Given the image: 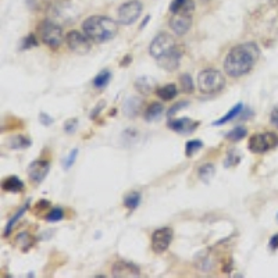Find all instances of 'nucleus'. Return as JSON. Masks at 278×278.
<instances>
[{"mask_svg": "<svg viewBox=\"0 0 278 278\" xmlns=\"http://www.w3.org/2000/svg\"><path fill=\"white\" fill-rule=\"evenodd\" d=\"M177 87H175V84H167V85H164V87H160L156 91V95L158 96V99H162L164 102H170L173 101L174 97L177 96Z\"/></svg>", "mask_w": 278, "mask_h": 278, "instance_id": "21", "label": "nucleus"}, {"mask_svg": "<svg viewBox=\"0 0 278 278\" xmlns=\"http://www.w3.org/2000/svg\"><path fill=\"white\" fill-rule=\"evenodd\" d=\"M260 58L259 46L253 42L236 45L227 53L224 58V71L231 78H241L248 75Z\"/></svg>", "mask_w": 278, "mask_h": 278, "instance_id": "1", "label": "nucleus"}, {"mask_svg": "<svg viewBox=\"0 0 278 278\" xmlns=\"http://www.w3.org/2000/svg\"><path fill=\"white\" fill-rule=\"evenodd\" d=\"M77 156H78V150L77 149H74L71 153L68 154V157L64 160V163H63V166H64V168H66V170H68V168L71 167L72 164H74V162H75Z\"/></svg>", "mask_w": 278, "mask_h": 278, "instance_id": "35", "label": "nucleus"}, {"mask_svg": "<svg viewBox=\"0 0 278 278\" xmlns=\"http://www.w3.org/2000/svg\"><path fill=\"white\" fill-rule=\"evenodd\" d=\"M38 45H39V42H38V39H36V36L31 34L23 39V44H21V50H29V49L36 48Z\"/></svg>", "mask_w": 278, "mask_h": 278, "instance_id": "32", "label": "nucleus"}, {"mask_svg": "<svg viewBox=\"0 0 278 278\" xmlns=\"http://www.w3.org/2000/svg\"><path fill=\"white\" fill-rule=\"evenodd\" d=\"M192 23H193L192 15L173 14V17L168 21V25H170V28L173 29V32L177 36H184L191 29Z\"/></svg>", "mask_w": 278, "mask_h": 278, "instance_id": "13", "label": "nucleus"}, {"mask_svg": "<svg viewBox=\"0 0 278 278\" xmlns=\"http://www.w3.org/2000/svg\"><path fill=\"white\" fill-rule=\"evenodd\" d=\"M63 219H64V211L62 209H53L46 216V221H49V223H56V221H60Z\"/></svg>", "mask_w": 278, "mask_h": 278, "instance_id": "33", "label": "nucleus"}, {"mask_svg": "<svg viewBox=\"0 0 278 278\" xmlns=\"http://www.w3.org/2000/svg\"><path fill=\"white\" fill-rule=\"evenodd\" d=\"M246 135H248V130H246L245 127H242V125H240V127L232 128V130L226 135V138L228 139V141H231V142H240Z\"/></svg>", "mask_w": 278, "mask_h": 278, "instance_id": "26", "label": "nucleus"}, {"mask_svg": "<svg viewBox=\"0 0 278 278\" xmlns=\"http://www.w3.org/2000/svg\"><path fill=\"white\" fill-rule=\"evenodd\" d=\"M134 87L139 95L148 96L156 89V81L152 77H141L135 81Z\"/></svg>", "mask_w": 278, "mask_h": 278, "instance_id": "16", "label": "nucleus"}, {"mask_svg": "<svg viewBox=\"0 0 278 278\" xmlns=\"http://www.w3.org/2000/svg\"><path fill=\"white\" fill-rule=\"evenodd\" d=\"M174 48H177V44H175L173 36L167 34V32H162V34L154 36L152 44L149 46V53H150V56L154 60H158V58H162L163 56L168 54Z\"/></svg>", "mask_w": 278, "mask_h": 278, "instance_id": "7", "label": "nucleus"}, {"mask_svg": "<svg viewBox=\"0 0 278 278\" xmlns=\"http://www.w3.org/2000/svg\"><path fill=\"white\" fill-rule=\"evenodd\" d=\"M168 128L174 132L181 135H189L197 130V127L201 125L199 121H195L189 118V117H184V118H178V120H168L167 123Z\"/></svg>", "mask_w": 278, "mask_h": 278, "instance_id": "11", "label": "nucleus"}, {"mask_svg": "<svg viewBox=\"0 0 278 278\" xmlns=\"http://www.w3.org/2000/svg\"><path fill=\"white\" fill-rule=\"evenodd\" d=\"M131 60H132V57H131V56H125L124 60H123V63H121L120 66H121V67H125V66H130Z\"/></svg>", "mask_w": 278, "mask_h": 278, "instance_id": "42", "label": "nucleus"}, {"mask_svg": "<svg viewBox=\"0 0 278 278\" xmlns=\"http://www.w3.org/2000/svg\"><path fill=\"white\" fill-rule=\"evenodd\" d=\"M278 148V135L275 132H259L253 134L248 141V149L252 153L263 154Z\"/></svg>", "mask_w": 278, "mask_h": 278, "instance_id": "5", "label": "nucleus"}, {"mask_svg": "<svg viewBox=\"0 0 278 278\" xmlns=\"http://www.w3.org/2000/svg\"><path fill=\"white\" fill-rule=\"evenodd\" d=\"M39 121H41V124L46 125V127L53 124V118H50V115L45 114V113H41V114H39Z\"/></svg>", "mask_w": 278, "mask_h": 278, "instance_id": "38", "label": "nucleus"}, {"mask_svg": "<svg viewBox=\"0 0 278 278\" xmlns=\"http://www.w3.org/2000/svg\"><path fill=\"white\" fill-rule=\"evenodd\" d=\"M164 107L162 103L153 102L148 106V109L145 111V120L146 121H156L160 118V115L163 114Z\"/></svg>", "mask_w": 278, "mask_h": 278, "instance_id": "20", "label": "nucleus"}, {"mask_svg": "<svg viewBox=\"0 0 278 278\" xmlns=\"http://www.w3.org/2000/svg\"><path fill=\"white\" fill-rule=\"evenodd\" d=\"M242 110H244V105L242 103H238V105H235L232 109H231L228 113H227L226 115H223L221 118H219L217 121H214L213 123V125H224L227 124V123H230V121H232L235 118V117H240V114L242 113Z\"/></svg>", "mask_w": 278, "mask_h": 278, "instance_id": "23", "label": "nucleus"}, {"mask_svg": "<svg viewBox=\"0 0 278 278\" xmlns=\"http://www.w3.org/2000/svg\"><path fill=\"white\" fill-rule=\"evenodd\" d=\"M144 6L139 0H130L125 2L117 10V21L121 25H132L136 23L142 14Z\"/></svg>", "mask_w": 278, "mask_h": 278, "instance_id": "6", "label": "nucleus"}, {"mask_svg": "<svg viewBox=\"0 0 278 278\" xmlns=\"http://www.w3.org/2000/svg\"><path fill=\"white\" fill-rule=\"evenodd\" d=\"M66 42H67L68 49L71 52L77 53V54H87L92 48L91 39L88 38L85 34L75 31V29L68 32L67 36H66Z\"/></svg>", "mask_w": 278, "mask_h": 278, "instance_id": "8", "label": "nucleus"}, {"mask_svg": "<svg viewBox=\"0 0 278 278\" xmlns=\"http://www.w3.org/2000/svg\"><path fill=\"white\" fill-rule=\"evenodd\" d=\"M27 3L31 9H35V7H38L41 5V0H27Z\"/></svg>", "mask_w": 278, "mask_h": 278, "instance_id": "41", "label": "nucleus"}, {"mask_svg": "<svg viewBox=\"0 0 278 278\" xmlns=\"http://www.w3.org/2000/svg\"><path fill=\"white\" fill-rule=\"evenodd\" d=\"M29 146H31V139L21 136V135L13 136L9 142V148L13 150H21V149H27Z\"/></svg>", "mask_w": 278, "mask_h": 278, "instance_id": "25", "label": "nucleus"}, {"mask_svg": "<svg viewBox=\"0 0 278 278\" xmlns=\"http://www.w3.org/2000/svg\"><path fill=\"white\" fill-rule=\"evenodd\" d=\"M188 105H189L188 102H180V103H177V105L174 106V107H171V109L167 111V117H170V118H171V117H173V115L175 114L178 110H181V109H184V107H187Z\"/></svg>", "mask_w": 278, "mask_h": 278, "instance_id": "36", "label": "nucleus"}, {"mask_svg": "<svg viewBox=\"0 0 278 278\" xmlns=\"http://www.w3.org/2000/svg\"><path fill=\"white\" fill-rule=\"evenodd\" d=\"M270 123H271L275 128H278V106L274 107L271 114H270Z\"/></svg>", "mask_w": 278, "mask_h": 278, "instance_id": "37", "label": "nucleus"}, {"mask_svg": "<svg viewBox=\"0 0 278 278\" xmlns=\"http://www.w3.org/2000/svg\"><path fill=\"white\" fill-rule=\"evenodd\" d=\"M103 105H105V102H101V103H99V105H97V109H96V111H95V110L92 111V114H91V118H92V120H93V118H95L96 115L99 114V111H101L102 109H103Z\"/></svg>", "mask_w": 278, "mask_h": 278, "instance_id": "40", "label": "nucleus"}, {"mask_svg": "<svg viewBox=\"0 0 278 278\" xmlns=\"http://www.w3.org/2000/svg\"><path fill=\"white\" fill-rule=\"evenodd\" d=\"M111 275L117 278H127V277H139L141 275V270L138 266H135L131 262H125V260H118L113 264L111 267Z\"/></svg>", "mask_w": 278, "mask_h": 278, "instance_id": "12", "label": "nucleus"}, {"mask_svg": "<svg viewBox=\"0 0 278 278\" xmlns=\"http://www.w3.org/2000/svg\"><path fill=\"white\" fill-rule=\"evenodd\" d=\"M226 77L216 68H205L197 74V88L205 95L219 93L226 88Z\"/></svg>", "mask_w": 278, "mask_h": 278, "instance_id": "3", "label": "nucleus"}, {"mask_svg": "<svg viewBox=\"0 0 278 278\" xmlns=\"http://www.w3.org/2000/svg\"><path fill=\"white\" fill-rule=\"evenodd\" d=\"M2 188H3V191L6 192H13V193H18V192L24 191V183L19 180L18 177H14V175H11V177H7L6 180H3V184H2Z\"/></svg>", "mask_w": 278, "mask_h": 278, "instance_id": "18", "label": "nucleus"}, {"mask_svg": "<svg viewBox=\"0 0 278 278\" xmlns=\"http://www.w3.org/2000/svg\"><path fill=\"white\" fill-rule=\"evenodd\" d=\"M141 203V193L139 192H130L124 197V206L130 210H135Z\"/></svg>", "mask_w": 278, "mask_h": 278, "instance_id": "27", "label": "nucleus"}, {"mask_svg": "<svg viewBox=\"0 0 278 278\" xmlns=\"http://www.w3.org/2000/svg\"><path fill=\"white\" fill-rule=\"evenodd\" d=\"M202 148H203V142L199 141V139H193V141L187 142V145H185V154H187V157H192Z\"/></svg>", "mask_w": 278, "mask_h": 278, "instance_id": "29", "label": "nucleus"}, {"mask_svg": "<svg viewBox=\"0 0 278 278\" xmlns=\"http://www.w3.org/2000/svg\"><path fill=\"white\" fill-rule=\"evenodd\" d=\"M180 84H181V89H183L184 93H192L195 89V84H193V80L189 74H183L180 77Z\"/></svg>", "mask_w": 278, "mask_h": 278, "instance_id": "30", "label": "nucleus"}, {"mask_svg": "<svg viewBox=\"0 0 278 278\" xmlns=\"http://www.w3.org/2000/svg\"><path fill=\"white\" fill-rule=\"evenodd\" d=\"M196 9L193 0H173L170 3V13L171 14L192 15Z\"/></svg>", "mask_w": 278, "mask_h": 278, "instance_id": "15", "label": "nucleus"}, {"mask_svg": "<svg viewBox=\"0 0 278 278\" xmlns=\"http://www.w3.org/2000/svg\"><path fill=\"white\" fill-rule=\"evenodd\" d=\"M202 2H209V0H202Z\"/></svg>", "mask_w": 278, "mask_h": 278, "instance_id": "44", "label": "nucleus"}, {"mask_svg": "<svg viewBox=\"0 0 278 278\" xmlns=\"http://www.w3.org/2000/svg\"><path fill=\"white\" fill-rule=\"evenodd\" d=\"M78 128V120L77 118H71V120L66 121V124H64V131L67 132V134H74Z\"/></svg>", "mask_w": 278, "mask_h": 278, "instance_id": "34", "label": "nucleus"}, {"mask_svg": "<svg viewBox=\"0 0 278 278\" xmlns=\"http://www.w3.org/2000/svg\"><path fill=\"white\" fill-rule=\"evenodd\" d=\"M110 80H111V72L109 71V70H102V71L99 72L95 78H93L92 84H93V87L97 88V89H103V88H106L107 85H109Z\"/></svg>", "mask_w": 278, "mask_h": 278, "instance_id": "24", "label": "nucleus"}, {"mask_svg": "<svg viewBox=\"0 0 278 278\" xmlns=\"http://www.w3.org/2000/svg\"><path fill=\"white\" fill-rule=\"evenodd\" d=\"M174 232L170 227H163L157 228L152 234V250L154 253H163L170 248L173 242Z\"/></svg>", "mask_w": 278, "mask_h": 278, "instance_id": "9", "label": "nucleus"}, {"mask_svg": "<svg viewBox=\"0 0 278 278\" xmlns=\"http://www.w3.org/2000/svg\"><path fill=\"white\" fill-rule=\"evenodd\" d=\"M141 105H142V101L139 97H136V96L128 97L124 102V105H123V114L125 117H128V118H135L139 114Z\"/></svg>", "mask_w": 278, "mask_h": 278, "instance_id": "17", "label": "nucleus"}, {"mask_svg": "<svg viewBox=\"0 0 278 278\" xmlns=\"http://www.w3.org/2000/svg\"><path fill=\"white\" fill-rule=\"evenodd\" d=\"M270 249L271 250L278 249V234L271 236V240H270Z\"/></svg>", "mask_w": 278, "mask_h": 278, "instance_id": "39", "label": "nucleus"}, {"mask_svg": "<svg viewBox=\"0 0 278 278\" xmlns=\"http://www.w3.org/2000/svg\"><path fill=\"white\" fill-rule=\"evenodd\" d=\"M49 170H50V162L49 160H44V158L35 160L28 166L29 181L35 184V185H38L46 178Z\"/></svg>", "mask_w": 278, "mask_h": 278, "instance_id": "10", "label": "nucleus"}, {"mask_svg": "<svg viewBox=\"0 0 278 278\" xmlns=\"http://www.w3.org/2000/svg\"><path fill=\"white\" fill-rule=\"evenodd\" d=\"M82 31L92 42L106 44L118 34V24L106 15H91L82 23Z\"/></svg>", "mask_w": 278, "mask_h": 278, "instance_id": "2", "label": "nucleus"}, {"mask_svg": "<svg viewBox=\"0 0 278 278\" xmlns=\"http://www.w3.org/2000/svg\"><path fill=\"white\" fill-rule=\"evenodd\" d=\"M181 57H183V50H181L180 46H177V48H174L168 54L163 56L162 58H158L156 62H157L158 66L163 68V70H166V71L168 72H173L180 67Z\"/></svg>", "mask_w": 278, "mask_h": 278, "instance_id": "14", "label": "nucleus"}, {"mask_svg": "<svg viewBox=\"0 0 278 278\" xmlns=\"http://www.w3.org/2000/svg\"><path fill=\"white\" fill-rule=\"evenodd\" d=\"M240 163H241V154L238 153V150H236V149H231V150H228L226 160H224V167L231 168Z\"/></svg>", "mask_w": 278, "mask_h": 278, "instance_id": "28", "label": "nucleus"}, {"mask_svg": "<svg viewBox=\"0 0 278 278\" xmlns=\"http://www.w3.org/2000/svg\"><path fill=\"white\" fill-rule=\"evenodd\" d=\"M214 174H216V168H214V166L211 163L203 164V166H201L199 170H197V177H199L202 183L205 184L210 183L213 177H214Z\"/></svg>", "mask_w": 278, "mask_h": 278, "instance_id": "22", "label": "nucleus"}, {"mask_svg": "<svg viewBox=\"0 0 278 278\" xmlns=\"http://www.w3.org/2000/svg\"><path fill=\"white\" fill-rule=\"evenodd\" d=\"M34 236L28 232H21V234L17 235V238H15V246L18 248L19 250H23V252H28L32 246H34Z\"/></svg>", "mask_w": 278, "mask_h": 278, "instance_id": "19", "label": "nucleus"}, {"mask_svg": "<svg viewBox=\"0 0 278 278\" xmlns=\"http://www.w3.org/2000/svg\"><path fill=\"white\" fill-rule=\"evenodd\" d=\"M39 38L44 42L48 48L56 50L62 46L63 41H64V35H63V28L57 23H54L52 19H45L38 25Z\"/></svg>", "mask_w": 278, "mask_h": 278, "instance_id": "4", "label": "nucleus"}, {"mask_svg": "<svg viewBox=\"0 0 278 278\" xmlns=\"http://www.w3.org/2000/svg\"><path fill=\"white\" fill-rule=\"evenodd\" d=\"M27 206H28V205H27ZM27 206H24V207H23V209H19L18 213H15L14 216L11 217V220H10L9 223H7V226H6L5 236H9L10 232H11V230H13V227H14L15 223H17V221H18L19 219H21V216L24 214V211H25V209H27Z\"/></svg>", "mask_w": 278, "mask_h": 278, "instance_id": "31", "label": "nucleus"}, {"mask_svg": "<svg viewBox=\"0 0 278 278\" xmlns=\"http://www.w3.org/2000/svg\"><path fill=\"white\" fill-rule=\"evenodd\" d=\"M149 19H150V15H146V18L144 19V23H142V25H141V28H144L145 25L148 24V21H149Z\"/></svg>", "mask_w": 278, "mask_h": 278, "instance_id": "43", "label": "nucleus"}]
</instances>
